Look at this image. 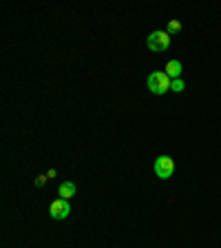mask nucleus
I'll use <instances>...</instances> for the list:
<instances>
[{
  "label": "nucleus",
  "mask_w": 221,
  "mask_h": 248,
  "mask_svg": "<svg viewBox=\"0 0 221 248\" xmlns=\"http://www.w3.org/2000/svg\"><path fill=\"white\" fill-rule=\"evenodd\" d=\"M146 84H148L150 93H155V95H164L166 91H170L173 80H170V76L166 71H153L148 76V80H146Z\"/></svg>",
  "instance_id": "f257e3e1"
},
{
  "label": "nucleus",
  "mask_w": 221,
  "mask_h": 248,
  "mask_svg": "<svg viewBox=\"0 0 221 248\" xmlns=\"http://www.w3.org/2000/svg\"><path fill=\"white\" fill-rule=\"evenodd\" d=\"M146 46L150 51H166L170 46V33L168 31H153L148 38H146Z\"/></svg>",
  "instance_id": "f03ea898"
},
{
  "label": "nucleus",
  "mask_w": 221,
  "mask_h": 248,
  "mask_svg": "<svg viewBox=\"0 0 221 248\" xmlns=\"http://www.w3.org/2000/svg\"><path fill=\"white\" fill-rule=\"evenodd\" d=\"M155 173H157V177H162V180L173 177V173H175V162H173V157H170V155H160V157L155 160Z\"/></svg>",
  "instance_id": "7ed1b4c3"
},
{
  "label": "nucleus",
  "mask_w": 221,
  "mask_h": 248,
  "mask_svg": "<svg viewBox=\"0 0 221 248\" xmlns=\"http://www.w3.org/2000/svg\"><path fill=\"white\" fill-rule=\"evenodd\" d=\"M49 215H51L53 219H67V217L71 215V206H69V200H62V197L53 200L51 204H49Z\"/></svg>",
  "instance_id": "20e7f679"
},
{
  "label": "nucleus",
  "mask_w": 221,
  "mask_h": 248,
  "mask_svg": "<svg viewBox=\"0 0 221 248\" xmlns=\"http://www.w3.org/2000/svg\"><path fill=\"white\" fill-rule=\"evenodd\" d=\"M164 71L170 76V80H177V78H181V73H184V67H181L179 60H170V62H166Z\"/></svg>",
  "instance_id": "39448f33"
},
{
  "label": "nucleus",
  "mask_w": 221,
  "mask_h": 248,
  "mask_svg": "<svg viewBox=\"0 0 221 248\" xmlns=\"http://www.w3.org/2000/svg\"><path fill=\"white\" fill-rule=\"evenodd\" d=\"M75 193H77V186L73 184V182H62V184L58 186V195H60L62 200H71Z\"/></svg>",
  "instance_id": "423d86ee"
},
{
  "label": "nucleus",
  "mask_w": 221,
  "mask_h": 248,
  "mask_svg": "<svg viewBox=\"0 0 221 248\" xmlns=\"http://www.w3.org/2000/svg\"><path fill=\"white\" fill-rule=\"evenodd\" d=\"M170 89H173V91L175 93H181L186 89V82L184 80H181V78H177V80H173V84H170Z\"/></svg>",
  "instance_id": "0eeeda50"
},
{
  "label": "nucleus",
  "mask_w": 221,
  "mask_h": 248,
  "mask_svg": "<svg viewBox=\"0 0 221 248\" xmlns=\"http://www.w3.org/2000/svg\"><path fill=\"white\" fill-rule=\"evenodd\" d=\"M170 33V36H173V33H177V31H181V22L179 20H170L168 22V29H166Z\"/></svg>",
  "instance_id": "6e6552de"
},
{
  "label": "nucleus",
  "mask_w": 221,
  "mask_h": 248,
  "mask_svg": "<svg viewBox=\"0 0 221 248\" xmlns=\"http://www.w3.org/2000/svg\"><path fill=\"white\" fill-rule=\"evenodd\" d=\"M44 182H46V175H38L36 177V186H42Z\"/></svg>",
  "instance_id": "1a4fd4ad"
}]
</instances>
